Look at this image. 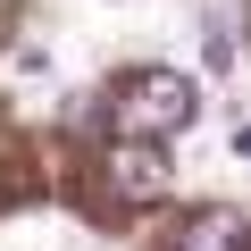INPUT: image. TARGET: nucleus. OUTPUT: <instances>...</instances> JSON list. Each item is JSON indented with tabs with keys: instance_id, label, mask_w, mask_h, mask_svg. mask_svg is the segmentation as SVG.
Here are the masks:
<instances>
[{
	"instance_id": "1",
	"label": "nucleus",
	"mask_w": 251,
	"mask_h": 251,
	"mask_svg": "<svg viewBox=\"0 0 251 251\" xmlns=\"http://www.w3.org/2000/svg\"><path fill=\"white\" fill-rule=\"evenodd\" d=\"M193 117H201V84H193V75H176V67H134V75H126L117 134H151V143H168V134H184Z\"/></svg>"
},
{
	"instance_id": "2",
	"label": "nucleus",
	"mask_w": 251,
	"mask_h": 251,
	"mask_svg": "<svg viewBox=\"0 0 251 251\" xmlns=\"http://www.w3.org/2000/svg\"><path fill=\"white\" fill-rule=\"evenodd\" d=\"M109 184H117L126 201H159V193H168V151H159L151 134H117V151H109Z\"/></svg>"
},
{
	"instance_id": "3",
	"label": "nucleus",
	"mask_w": 251,
	"mask_h": 251,
	"mask_svg": "<svg viewBox=\"0 0 251 251\" xmlns=\"http://www.w3.org/2000/svg\"><path fill=\"white\" fill-rule=\"evenodd\" d=\"M176 251H243V218H234V209H201Z\"/></svg>"
}]
</instances>
